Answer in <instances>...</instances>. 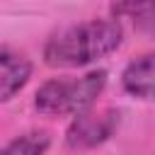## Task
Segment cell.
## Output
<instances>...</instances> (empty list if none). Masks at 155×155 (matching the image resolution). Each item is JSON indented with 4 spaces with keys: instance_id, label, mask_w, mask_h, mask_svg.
Returning <instances> with one entry per match:
<instances>
[{
    "instance_id": "cell-1",
    "label": "cell",
    "mask_w": 155,
    "mask_h": 155,
    "mask_svg": "<svg viewBox=\"0 0 155 155\" xmlns=\"http://www.w3.org/2000/svg\"><path fill=\"white\" fill-rule=\"evenodd\" d=\"M121 39L124 31L119 22L90 19L56 31L44 48V58L53 68H80L116 51Z\"/></svg>"
},
{
    "instance_id": "cell-2",
    "label": "cell",
    "mask_w": 155,
    "mask_h": 155,
    "mask_svg": "<svg viewBox=\"0 0 155 155\" xmlns=\"http://www.w3.org/2000/svg\"><path fill=\"white\" fill-rule=\"evenodd\" d=\"M107 85L104 70H92L80 78H53L36 90V109L46 116H65L82 114L94 104L99 92Z\"/></svg>"
},
{
    "instance_id": "cell-3",
    "label": "cell",
    "mask_w": 155,
    "mask_h": 155,
    "mask_svg": "<svg viewBox=\"0 0 155 155\" xmlns=\"http://www.w3.org/2000/svg\"><path fill=\"white\" fill-rule=\"evenodd\" d=\"M116 121H119V114L111 111V109H104V111H82L68 126L65 143L73 150L94 148V145L104 143L114 133Z\"/></svg>"
},
{
    "instance_id": "cell-4",
    "label": "cell",
    "mask_w": 155,
    "mask_h": 155,
    "mask_svg": "<svg viewBox=\"0 0 155 155\" xmlns=\"http://www.w3.org/2000/svg\"><path fill=\"white\" fill-rule=\"evenodd\" d=\"M121 85L133 97L155 99V53H145L131 61L121 75Z\"/></svg>"
},
{
    "instance_id": "cell-5",
    "label": "cell",
    "mask_w": 155,
    "mask_h": 155,
    "mask_svg": "<svg viewBox=\"0 0 155 155\" xmlns=\"http://www.w3.org/2000/svg\"><path fill=\"white\" fill-rule=\"evenodd\" d=\"M31 63L15 51H0V102L12 99L29 80Z\"/></svg>"
},
{
    "instance_id": "cell-6",
    "label": "cell",
    "mask_w": 155,
    "mask_h": 155,
    "mask_svg": "<svg viewBox=\"0 0 155 155\" xmlns=\"http://www.w3.org/2000/svg\"><path fill=\"white\" fill-rule=\"evenodd\" d=\"M51 145V133L48 131H27L17 138H12L0 155H44Z\"/></svg>"
},
{
    "instance_id": "cell-7",
    "label": "cell",
    "mask_w": 155,
    "mask_h": 155,
    "mask_svg": "<svg viewBox=\"0 0 155 155\" xmlns=\"http://www.w3.org/2000/svg\"><path fill=\"white\" fill-rule=\"evenodd\" d=\"M114 12L128 17L136 29L155 36V2H121L114 5Z\"/></svg>"
}]
</instances>
